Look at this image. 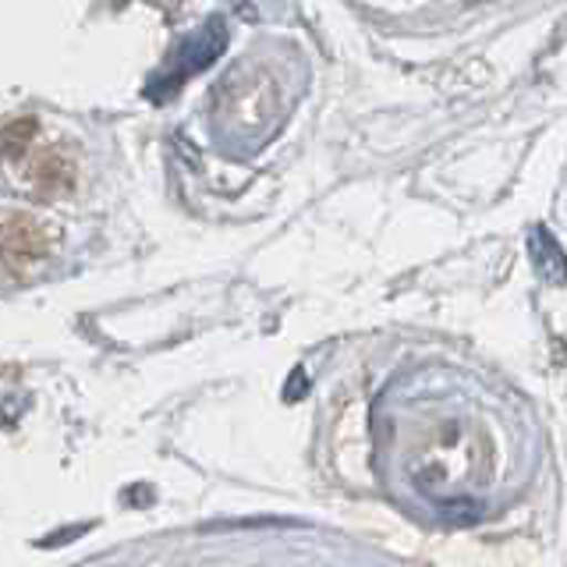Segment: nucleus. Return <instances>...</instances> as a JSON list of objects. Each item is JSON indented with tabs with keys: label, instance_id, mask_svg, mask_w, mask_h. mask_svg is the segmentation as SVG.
<instances>
[{
	"label": "nucleus",
	"instance_id": "f257e3e1",
	"mask_svg": "<svg viewBox=\"0 0 567 567\" xmlns=\"http://www.w3.org/2000/svg\"><path fill=\"white\" fill-rule=\"evenodd\" d=\"M227 47V25L224 18H209L206 25H199L195 32H188L182 43L174 47V53L167 58V64L156 71V75L150 79L146 85V96L164 103L167 96H174L177 89H182L192 75H199V71H206L213 61L220 58Z\"/></svg>",
	"mask_w": 567,
	"mask_h": 567
},
{
	"label": "nucleus",
	"instance_id": "f03ea898",
	"mask_svg": "<svg viewBox=\"0 0 567 567\" xmlns=\"http://www.w3.org/2000/svg\"><path fill=\"white\" fill-rule=\"evenodd\" d=\"M528 256H532V266H536V274L546 284L564 288L567 284V256L546 227H528Z\"/></svg>",
	"mask_w": 567,
	"mask_h": 567
},
{
	"label": "nucleus",
	"instance_id": "7ed1b4c3",
	"mask_svg": "<svg viewBox=\"0 0 567 567\" xmlns=\"http://www.w3.org/2000/svg\"><path fill=\"white\" fill-rule=\"evenodd\" d=\"M0 262H4V238H0Z\"/></svg>",
	"mask_w": 567,
	"mask_h": 567
}]
</instances>
